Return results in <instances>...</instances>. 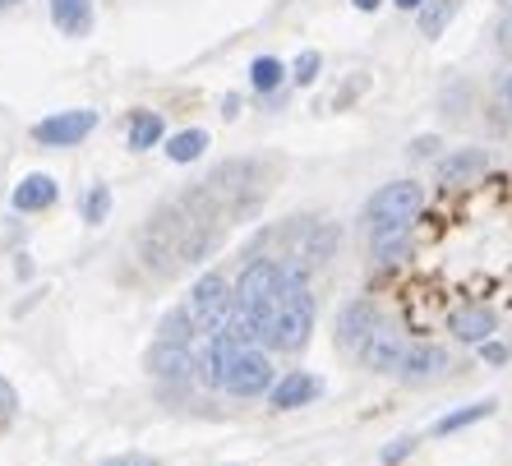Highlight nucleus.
Wrapping results in <instances>:
<instances>
[{
    "label": "nucleus",
    "instance_id": "f257e3e1",
    "mask_svg": "<svg viewBox=\"0 0 512 466\" xmlns=\"http://www.w3.org/2000/svg\"><path fill=\"white\" fill-rule=\"evenodd\" d=\"M314 333V296H310V273L305 263H282V296L268 319V347L273 351H300Z\"/></svg>",
    "mask_w": 512,
    "mask_h": 466
},
{
    "label": "nucleus",
    "instance_id": "f03ea898",
    "mask_svg": "<svg viewBox=\"0 0 512 466\" xmlns=\"http://www.w3.org/2000/svg\"><path fill=\"white\" fill-rule=\"evenodd\" d=\"M420 204H425V190H420L416 180H393V185H383L370 204H365V227H370V240L388 236V231L411 227V217L420 213Z\"/></svg>",
    "mask_w": 512,
    "mask_h": 466
},
{
    "label": "nucleus",
    "instance_id": "7ed1b4c3",
    "mask_svg": "<svg viewBox=\"0 0 512 466\" xmlns=\"http://www.w3.org/2000/svg\"><path fill=\"white\" fill-rule=\"evenodd\" d=\"M231 305H236V291H231L222 277L217 273L199 277V282H194V296H190L194 333H222L231 319Z\"/></svg>",
    "mask_w": 512,
    "mask_h": 466
},
{
    "label": "nucleus",
    "instance_id": "20e7f679",
    "mask_svg": "<svg viewBox=\"0 0 512 466\" xmlns=\"http://www.w3.org/2000/svg\"><path fill=\"white\" fill-rule=\"evenodd\" d=\"M231 397H259L273 388V360L263 356V351L254 347H240V356L231 360L227 370V383H222Z\"/></svg>",
    "mask_w": 512,
    "mask_h": 466
},
{
    "label": "nucleus",
    "instance_id": "39448f33",
    "mask_svg": "<svg viewBox=\"0 0 512 466\" xmlns=\"http://www.w3.org/2000/svg\"><path fill=\"white\" fill-rule=\"evenodd\" d=\"M97 130V111L79 107V111H60V116H47L33 125V139L47 148H70V144H84L88 134Z\"/></svg>",
    "mask_w": 512,
    "mask_h": 466
},
{
    "label": "nucleus",
    "instance_id": "423d86ee",
    "mask_svg": "<svg viewBox=\"0 0 512 466\" xmlns=\"http://www.w3.org/2000/svg\"><path fill=\"white\" fill-rule=\"evenodd\" d=\"M402 333H397L393 323H374V333L365 337V347H360V360H365V370L374 374H393L402 365Z\"/></svg>",
    "mask_w": 512,
    "mask_h": 466
},
{
    "label": "nucleus",
    "instance_id": "0eeeda50",
    "mask_svg": "<svg viewBox=\"0 0 512 466\" xmlns=\"http://www.w3.org/2000/svg\"><path fill=\"white\" fill-rule=\"evenodd\" d=\"M240 356V342L222 328V333L208 337V351L199 356V370H194V379L208 383V388H222L227 383V370H231V360Z\"/></svg>",
    "mask_w": 512,
    "mask_h": 466
},
{
    "label": "nucleus",
    "instance_id": "6e6552de",
    "mask_svg": "<svg viewBox=\"0 0 512 466\" xmlns=\"http://www.w3.org/2000/svg\"><path fill=\"white\" fill-rule=\"evenodd\" d=\"M448 370V351L434 347V342H416V347L402 351V365H397V379L402 383H429Z\"/></svg>",
    "mask_w": 512,
    "mask_h": 466
},
{
    "label": "nucleus",
    "instance_id": "1a4fd4ad",
    "mask_svg": "<svg viewBox=\"0 0 512 466\" xmlns=\"http://www.w3.org/2000/svg\"><path fill=\"white\" fill-rule=\"evenodd\" d=\"M374 323H379V314H374L370 300H351V305H342V314H337V347L360 351L365 347V337L374 333Z\"/></svg>",
    "mask_w": 512,
    "mask_h": 466
},
{
    "label": "nucleus",
    "instance_id": "9d476101",
    "mask_svg": "<svg viewBox=\"0 0 512 466\" xmlns=\"http://www.w3.org/2000/svg\"><path fill=\"white\" fill-rule=\"evenodd\" d=\"M148 370H153V379H162V383H185L199 365L190 360L185 342H157V347L148 351Z\"/></svg>",
    "mask_w": 512,
    "mask_h": 466
},
{
    "label": "nucleus",
    "instance_id": "9b49d317",
    "mask_svg": "<svg viewBox=\"0 0 512 466\" xmlns=\"http://www.w3.org/2000/svg\"><path fill=\"white\" fill-rule=\"evenodd\" d=\"M319 397V379L314 374H282V383H273L268 388V402H273L277 411H296V407H305V402H314Z\"/></svg>",
    "mask_w": 512,
    "mask_h": 466
},
{
    "label": "nucleus",
    "instance_id": "f8f14e48",
    "mask_svg": "<svg viewBox=\"0 0 512 466\" xmlns=\"http://www.w3.org/2000/svg\"><path fill=\"white\" fill-rule=\"evenodd\" d=\"M51 24L65 37H88V28H93V0H51Z\"/></svg>",
    "mask_w": 512,
    "mask_h": 466
},
{
    "label": "nucleus",
    "instance_id": "ddd939ff",
    "mask_svg": "<svg viewBox=\"0 0 512 466\" xmlns=\"http://www.w3.org/2000/svg\"><path fill=\"white\" fill-rule=\"evenodd\" d=\"M448 333L457 337V342H480L485 347L489 333H494V314L485 310V305H471V310H457L453 319H448Z\"/></svg>",
    "mask_w": 512,
    "mask_h": 466
},
{
    "label": "nucleus",
    "instance_id": "4468645a",
    "mask_svg": "<svg viewBox=\"0 0 512 466\" xmlns=\"http://www.w3.org/2000/svg\"><path fill=\"white\" fill-rule=\"evenodd\" d=\"M489 167V157L480 148H457L453 157H443L439 162V185H462V180L480 176Z\"/></svg>",
    "mask_w": 512,
    "mask_h": 466
},
{
    "label": "nucleus",
    "instance_id": "2eb2a0df",
    "mask_svg": "<svg viewBox=\"0 0 512 466\" xmlns=\"http://www.w3.org/2000/svg\"><path fill=\"white\" fill-rule=\"evenodd\" d=\"M56 180L51 176H28L24 185H19V190H14V199L10 204L19 208V213H42V208H51L56 204Z\"/></svg>",
    "mask_w": 512,
    "mask_h": 466
},
{
    "label": "nucleus",
    "instance_id": "dca6fc26",
    "mask_svg": "<svg viewBox=\"0 0 512 466\" xmlns=\"http://www.w3.org/2000/svg\"><path fill=\"white\" fill-rule=\"evenodd\" d=\"M162 130H167V125H162L157 111H139V116L130 120V148L134 153H139V148H153L157 139H162Z\"/></svg>",
    "mask_w": 512,
    "mask_h": 466
},
{
    "label": "nucleus",
    "instance_id": "f3484780",
    "mask_svg": "<svg viewBox=\"0 0 512 466\" xmlns=\"http://www.w3.org/2000/svg\"><path fill=\"white\" fill-rule=\"evenodd\" d=\"M453 14H457V0H425V10H420V33L439 37L443 28L453 24Z\"/></svg>",
    "mask_w": 512,
    "mask_h": 466
},
{
    "label": "nucleus",
    "instance_id": "a211bd4d",
    "mask_svg": "<svg viewBox=\"0 0 512 466\" xmlns=\"http://www.w3.org/2000/svg\"><path fill=\"white\" fill-rule=\"evenodd\" d=\"M203 148H208V134H203V130H185V134H171L167 157H171V162H194V157H203Z\"/></svg>",
    "mask_w": 512,
    "mask_h": 466
},
{
    "label": "nucleus",
    "instance_id": "6ab92c4d",
    "mask_svg": "<svg viewBox=\"0 0 512 466\" xmlns=\"http://www.w3.org/2000/svg\"><path fill=\"white\" fill-rule=\"evenodd\" d=\"M489 411H494V402H476V407H462V411H453V416H443L439 425H434V434H453V430H466V425H476V420H485Z\"/></svg>",
    "mask_w": 512,
    "mask_h": 466
},
{
    "label": "nucleus",
    "instance_id": "aec40b11",
    "mask_svg": "<svg viewBox=\"0 0 512 466\" xmlns=\"http://www.w3.org/2000/svg\"><path fill=\"white\" fill-rule=\"evenodd\" d=\"M190 333H194V319H190V305H185V310H171L167 319H162L157 342H190Z\"/></svg>",
    "mask_w": 512,
    "mask_h": 466
},
{
    "label": "nucleus",
    "instance_id": "412c9836",
    "mask_svg": "<svg viewBox=\"0 0 512 466\" xmlns=\"http://www.w3.org/2000/svg\"><path fill=\"white\" fill-rule=\"evenodd\" d=\"M282 60H273V56H259V60H254V65H250V84L254 88H259V93H273V88L277 84H282Z\"/></svg>",
    "mask_w": 512,
    "mask_h": 466
},
{
    "label": "nucleus",
    "instance_id": "4be33fe9",
    "mask_svg": "<svg viewBox=\"0 0 512 466\" xmlns=\"http://www.w3.org/2000/svg\"><path fill=\"white\" fill-rule=\"evenodd\" d=\"M107 213H111V190L107 185H93V190L84 194V222H107Z\"/></svg>",
    "mask_w": 512,
    "mask_h": 466
},
{
    "label": "nucleus",
    "instance_id": "5701e85b",
    "mask_svg": "<svg viewBox=\"0 0 512 466\" xmlns=\"http://www.w3.org/2000/svg\"><path fill=\"white\" fill-rule=\"evenodd\" d=\"M319 65H323V60H319V51H300V56H296V65H291V79H296L300 88H305V84H314V79H319Z\"/></svg>",
    "mask_w": 512,
    "mask_h": 466
},
{
    "label": "nucleus",
    "instance_id": "b1692460",
    "mask_svg": "<svg viewBox=\"0 0 512 466\" xmlns=\"http://www.w3.org/2000/svg\"><path fill=\"white\" fill-rule=\"evenodd\" d=\"M14 407H19V397H14V388H10V379H0V425L14 416Z\"/></svg>",
    "mask_w": 512,
    "mask_h": 466
},
{
    "label": "nucleus",
    "instance_id": "393cba45",
    "mask_svg": "<svg viewBox=\"0 0 512 466\" xmlns=\"http://www.w3.org/2000/svg\"><path fill=\"white\" fill-rule=\"evenodd\" d=\"M411 448H416V439H397V443H388V448H383V462H388V466L402 462V457L411 453Z\"/></svg>",
    "mask_w": 512,
    "mask_h": 466
},
{
    "label": "nucleus",
    "instance_id": "a878e982",
    "mask_svg": "<svg viewBox=\"0 0 512 466\" xmlns=\"http://www.w3.org/2000/svg\"><path fill=\"white\" fill-rule=\"evenodd\" d=\"M102 466H157V457H148V453H125V457H107Z\"/></svg>",
    "mask_w": 512,
    "mask_h": 466
},
{
    "label": "nucleus",
    "instance_id": "bb28decb",
    "mask_svg": "<svg viewBox=\"0 0 512 466\" xmlns=\"http://www.w3.org/2000/svg\"><path fill=\"white\" fill-rule=\"evenodd\" d=\"M499 107H503V111H508V116H512V70H508V74H503V79H499Z\"/></svg>",
    "mask_w": 512,
    "mask_h": 466
},
{
    "label": "nucleus",
    "instance_id": "cd10ccee",
    "mask_svg": "<svg viewBox=\"0 0 512 466\" xmlns=\"http://www.w3.org/2000/svg\"><path fill=\"white\" fill-rule=\"evenodd\" d=\"M499 51H508L512 56V10H508V19L499 24Z\"/></svg>",
    "mask_w": 512,
    "mask_h": 466
},
{
    "label": "nucleus",
    "instance_id": "c85d7f7f",
    "mask_svg": "<svg viewBox=\"0 0 512 466\" xmlns=\"http://www.w3.org/2000/svg\"><path fill=\"white\" fill-rule=\"evenodd\" d=\"M485 360H489V365H503V360H508V347H499V342H485Z\"/></svg>",
    "mask_w": 512,
    "mask_h": 466
},
{
    "label": "nucleus",
    "instance_id": "c756f323",
    "mask_svg": "<svg viewBox=\"0 0 512 466\" xmlns=\"http://www.w3.org/2000/svg\"><path fill=\"white\" fill-rule=\"evenodd\" d=\"M434 148H439V139H416V144H411V157H429Z\"/></svg>",
    "mask_w": 512,
    "mask_h": 466
},
{
    "label": "nucleus",
    "instance_id": "7c9ffc66",
    "mask_svg": "<svg viewBox=\"0 0 512 466\" xmlns=\"http://www.w3.org/2000/svg\"><path fill=\"white\" fill-rule=\"evenodd\" d=\"M351 5H356V10H365V14H370V10H379L383 0H351Z\"/></svg>",
    "mask_w": 512,
    "mask_h": 466
},
{
    "label": "nucleus",
    "instance_id": "2f4dec72",
    "mask_svg": "<svg viewBox=\"0 0 512 466\" xmlns=\"http://www.w3.org/2000/svg\"><path fill=\"white\" fill-rule=\"evenodd\" d=\"M393 5H402V10H420L425 0H393Z\"/></svg>",
    "mask_w": 512,
    "mask_h": 466
},
{
    "label": "nucleus",
    "instance_id": "473e14b6",
    "mask_svg": "<svg viewBox=\"0 0 512 466\" xmlns=\"http://www.w3.org/2000/svg\"><path fill=\"white\" fill-rule=\"evenodd\" d=\"M0 5H14V0H0Z\"/></svg>",
    "mask_w": 512,
    "mask_h": 466
},
{
    "label": "nucleus",
    "instance_id": "72a5a7b5",
    "mask_svg": "<svg viewBox=\"0 0 512 466\" xmlns=\"http://www.w3.org/2000/svg\"><path fill=\"white\" fill-rule=\"evenodd\" d=\"M503 5H508V10H512V0H503Z\"/></svg>",
    "mask_w": 512,
    "mask_h": 466
}]
</instances>
